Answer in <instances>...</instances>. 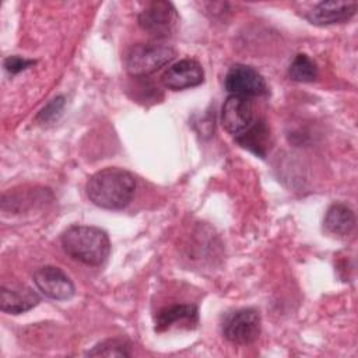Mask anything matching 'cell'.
<instances>
[{
    "label": "cell",
    "instance_id": "ac0fdd59",
    "mask_svg": "<svg viewBox=\"0 0 358 358\" xmlns=\"http://www.w3.org/2000/svg\"><path fill=\"white\" fill-rule=\"evenodd\" d=\"M35 63H36L35 60H29V59H25V57L13 55V56H8V57L4 59L3 66H4V69H6L10 74H18L20 71L28 69L29 66H32V64H35Z\"/></svg>",
    "mask_w": 358,
    "mask_h": 358
},
{
    "label": "cell",
    "instance_id": "8fae6325",
    "mask_svg": "<svg viewBox=\"0 0 358 358\" xmlns=\"http://www.w3.org/2000/svg\"><path fill=\"white\" fill-rule=\"evenodd\" d=\"M39 302V296L36 292L27 287L20 288H7L1 287L0 291V308L3 312L11 313V315H20L24 313L34 306H36Z\"/></svg>",
    "mask_w": 358,
    "mask_h": 358
},
{
    "label": "cell",
    "instance_id": "5b68a950",
    "mask_svg": "<svg viewBox=\"0 0 358 358\" xmlns=\"http://www.w3.org/2000/svg\"><path fill=\"white\" fill-rule=\"evenodd\" d=\"M221 123L235 138L243 134L255 123L250 99L241 95H229L221 108Z\"/></svg>",
    "mask_w": 358,
    "mask_h": 358
},
{
    "label": "cell",
    "instance_id": "4fadbf2b",
    "mask_svg": "<svg viewBox=\"0 0 358 358\" xmlns=\"http://www.w3.org/2000/svg\"><path fill=\"white\" fill-rule=\"evenodd\" d=\"M323 224L327 232L345 236L350 235L355 227V214L347 204L334 203L327 208Z\"/></svg>",
    "mask_w": 358,
    "mask_h": 358
},
{
    "label": "cell",
    "instance_id": "52a82bcc",
    "mask_svg": "<svg viewBox=\"0 0 358 358\" xmlns=\"http://www.w3.org/2000/svg\"><path fill=\"white\" fill-rule=\"evenodd\" d=\"M260 315L256 309H241L224 324V337L232 344H252L260 334Z\"/></svg>",
    "mask_w": 358,
    "mask_h": 358
},
{
    "label": "cell",
    "instance_id": "6da1fadb",
    "mask_svg": "<svg viewBox=\"0 0 358 358\" xmlns=\"http://www.w3.org/2000/svg\"><path fill=\"white\" fill-rule=\"evenodd\" d=\"M136 192L134 176L122 168H105L90 176L85 193L90 201L105 210L127 207Z\"/></svg>",
    "mask_w": 358,
    "mask_h": 358
},
{
    "label": "cell",
    "instance_id": "277c9868",
    "mask_svg": "<svg viewBox=\"0 0 358 358\" xmlns=\"http://www.w3.org/2000/svg\"><path fill=\"white\" fill-rule=\"evenodd\" d=\"M179 22V15L172 3L164 0L151 1L140 14L138 25L155 38L171 36Z\"/></svg>",
    "mask_w": 358,
    "mask_h": 358
},
{
    "label": "cell",
    "instance_id": "7a4b0ae2",
    "mask_svg": "<svg viewBox=\"0 0 358 358\" xmlns=\"http://www.w3.org/2000/svg\"><path fill=\"white\" fill-rule=\"evenodd\" d=\"M62 249L87 266H101L109 256L110 242L105 231L91 225H73L60 236Z\"/></svg>",
    "mask_w": 358,
    "mask_h": 358
},
{
    "label": "cell",
    "instance_id": "2e32d148",
    "mask_svg": "<svg viewBox=\"0 0 358 358\" xmlns=\"http://www.w3.org/2000/svg\"><path fill=\"white\" fill-rule=\"evenodd\" d=\"M90 357H130L129 347L120 340H105L87 352Z\"/></svg>",
    "mask_w": 358,
    "mask_h": 358
},
{
    "label": "cell",
    "instance_id": "8992f818",
    "mask_svg": "<svg viewBox=\"0 0 358 358\" xmlns=\"http://www.w3.org/2000/svg\"><path fill=\"white\" fill-rule=\"evenodd\" d=\"M225 88L231 95L260 96L267 92L264 78L257 70L246 64H234L225 76Z\"/></svg>",
    "mask_w": 358,
    "mask_h": 358
},
{
    "label": "cell",
    "instance_id": "ba28073f",
    "mask_svg": "<svg viewBox=\"0 0 358 358\" xmlns=\"http://www.w3.org/2000/svg\"><path fill=\"white\" fill-rule=\"evenodd\" d=\"M36 288L48 298L66 301L74 295V284L64 271L55 266H43L34 273Z\"/></svg>",
    "mask_w": 358,
    "mask_h": 358
},
{
    "label": "cell",
    "instance_id": "9c48e42d",
    "mask_svg": "<svg viewBox=\"0 0 358 358\" xmlns=\"http://www.w3.org/2000/svg\"><path fill=\"white\" fill-rule=\"evenodd\" d=\"M203 67L193 59H182L169 66L162 74V84L173 91L197 87L203 83Z\"/></svg>",
    "mask_w": 358,
    "mask_h": 358
},
{
    "label": "cell",
    "instance_id": "5bb4252c",
    "mask_svg": "<svg viewBox=\"0 0 358 358\" xmlns=\"http://www.w3.org/2000/svg\"><path fill=\"white\" fill-rule=\"evenodd\" d=\"M268 129L263 122H255L243 134L235 140L259 157H264L268 147Z\"/></svg>",
    "mask_w": 358,
    "mask_h": 358
},
{
    "label": "cell",
    "instance_id": "3957f363",
    "mask_svg": "<svg viewBox=\"0 0 358 358\" xmlns=\"http://www.w3.org/2000/svg\"><path fill=\"white\" fill-rule=\"evenodd\" d=\"M175 57V50L165 43L147 42L133 45L124 57V66L130 76L143 77L148 76Z\"/></svg>",
    "mask_w": 358,
    "mask_h": 358
},
{
    "label": "cell",
    "instance_id": "30bf717a",
    "mask_svg": "<svg viewBox=\"0 0 358 358\" xmlns=\"http://www.w3.org/2000/svg\"><path fill=\"white\" fill-rule=\"evenodd\" d=\"M357 1H322L306 11L305 18L315 25H333L345 22L355 15Z\"/></svg>",
    "mask_w": 358,
    "mask_h": 358
},
{
    "label": "cell",
    "instance_id": "9a60e30c",
    "mask_svg": "<svg viewBox=\"0 0 358 358\" xmlns=\"http://www.w3.org/2000/svg\"><path fill=\"white\" fill-rule=\"evenodd\" d=\"M317 74V64L305 53L296 55L288 69L289 78L298 83H312L316 80Z\"/></svg>",
    "mask_w": 358,
    "mask_h": 358
},
{
    "label": "cell",
    "instance_id": "7c38bea8",
    "mask_svg": "<svg viewBox=\"0 0 358 358\" xmlns=\"http://www.w3.org/2000/svg\"><path fill=\"white\" fill-rule=\"evenodd\" d=\"M154 322L157 331L168 330L176 323H187L189 326L196 324L199 322L197 306L192 303H180L162 308L155 315Z\"/></svg>",
    "mask_w": 358,
    "mask_h": 358
},
{
    "label": "cell",
    "instance_id": "e0dca14e",
    "mask_svg": "<svg viewBox=\"0 0 358 358\" xmlns=\"http://www.w3.org/2000/svg\"><path fill=\"white\" fill-rule=\"evenodd\" d=\"M63 106H64V98L63 96H57L55 99H52L36 116L38 120L41 122H50L53 119H56L62 110H63Z\"/></svg>",
    "mask_w": 358,
    "mask_h": 358
}]
</instances>
